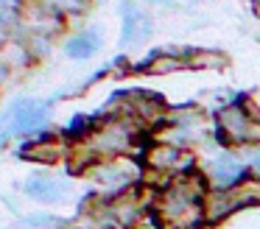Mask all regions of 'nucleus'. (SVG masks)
<instances>
[{
  "instance_id": "1",
  "label": "nucleus",
  "mask_w": 260,
  "mask_h": 229,
  "mask_svg": "<svg viewBox=\"0 0 260 229\" xmlns=\"http://www.w3.org/2000/svg\"><path fill=\"white\" fill-rule=\"evenodd\" d=\"M207 179L202 171H190L165 182L162 187H154L148 201L154 221L159 229H207L204 215V199H207Z\"/></svg>"
},
{
  "instance_id": "2",
  "label": "nucleus",
  "mask_w": 260,
  "mask_h": 229,
  "mask_svg": "<svg viewBox=\"0 0 260 229\" xmlns=\"http://www.w3.org/2000/svg\"><path fill=\"white\" fill-rule=\"evenodd\" d=\"M140 137V123L135 117H129L126 112L101 120L98 126H90V132L81 137L84 143V154L90 162L101 159H115V156H126L137 145Z\"/></svg>"
},
{
  "instance_id": "3",
  "label": "nucleus",
  "mask_w": 260,
  "mask_h": 229,
  "mask_svg": "<svg viewBox=\"0 0 260 229\" xmlns=\"http://www.w3.org/2000/svg\"><path fill=\"white\" fill-rule=\"evenodd\" d=\"M215 143L221 148H260V112L249 101H232L215 115Z\"/></svg>"
},
{
  "instance_id": "4",
  "label": "nucleus",
  "mask_w": 260,
  "mask_h": 229,
  "mask_svg": "<svg viewBox=\"0 0 260 229\" xmlns=\"http://www.w3.org/2000/svg\"><path fill=\"white\" fill-rule=\"evenodd\" d=\"M260 207V176L257 173H246L241 182L230 184V187H210L207 199H204V215H207V226L224 223L235 212Z\"/></svg>"
},
{
  "instance_id": "5",
  "label": "nucleus",
  "mask_w": 260,
  "mask_h": 229,
  "mask_svg": "<svg viewBox=\"0 0 260 229\" xmlns=\"http://www.w3.org/2000/svg\"><path fill=\"white\" fill-rule=\"evenodd\" d=\"M87 176L101 190L104 199H118V195H126L132 190H137V184L143 182L146 171H143V165L126 159V156H115V159L92 162L87 168Z\"/></svg>"
},
{
  "instance_id": "6",
  "label": "nucleus",
  "mask_w": 260,
  "mask_h": 229,
  "mask_svg": "<svg viewBox=\"0 0 260 229\" xmlns=\"http://www.w3.org/2000/svg\"><path fill=\"white\" fill-rule=\"evenodd\" d=\"M143 171L151 173L157 179V187H162L165 182L182 176V173H190V171H199L196 168V159L187 148L182 145H174L168 140H157L146 148V156H143Z\"/></svg>"
},
{
  "instance_id": "7",
  "label": "nucleus",
  "mask_w": 260,
  "mask_h": 229,
  "mask_svg": "<svg viewBox=\"0 0 260 229\" xmlns=\"http://www.w3.org/2000/svg\"><path fill=\"white\" fill-rule=\"evenodd\" d=\"M48 117H51V109L48 104L34 98H20L17 104H12L3 117H0V126H3V134H31L40 126H45Z\"/></svg>"
},
{
  "instance_id": "8",
  "label": "nucleus",
  "mask_w": 260,
  "mask_h": 229,
  "mask_svg": "<svg viewBox=\"0 0 260 229\" xmlns=\"http://www.w3.org/2000/svg\"><path fill=\"white\" fill-rule=\"evenodd\" d=\"M249 173V162L243 154L232 148H221L215 156H210L207 165H204L202 176L207 179L210 187H230V184L241 182Z\"/></svg>"
},
{
  "instance_id": "9",
  "label": "nucleus",
  "mask_w": 260,
  "mask_h": 229,
  "mask_svg": "<svg viewBox=\"0 0 260 229\" xmlns=\"http://www.w3.org/2000/svg\"><path fill=\"white\" fill-rule=\"evenodd\" d=\"M23 193L28 195V199H34L37 204L56 207V204H62V201H68L70 187L59 176H53V173H34V176L25 179Z\"/></svg>"
},
{
  "instance_id": "10",
  "label": "nucleus",
  "mask_w": 260,
  "mask_h": 229,
  "mask_svg": "<svg viewBox=\"0 0 260 229\" xmlns=\"http://www.w3.org/2000/svg\"><path fill=\"white\" fill-rule=\"evenodd\" d=\"M148 37H151V17H148L140 6H126L120 42H123L126 48H135V45L146 42Z\"/></svg>"
},
{
  "instance_id": "11",
  "label": "nucleus",
  "mask_w": 260,
  "mask_h": 229,
  "mask_svg": "<svg viewBox=\"0 0 260 229\" xmlns=\"http://www.w3.org/2000/svg\"><path fill=\"white\" fill-rule=\"evenodd\" d=\"M98 48H101V34H98L95 28L73 34V37H70L68 42H64V53H68L70 59H76V61L95 56V53H98Z\"/></svg>"
},
{
  "instance_id": "12",
  "label": "nucleus",
  "mask_w": 260,
  "mask_h": 229,
  "mask_svg": "<svg viewBox=\"0 0 260 229\" xmlns=\"http://www.w3.org/2000/svg\"><path fill=\"white\" fill-rule=\"evenodd\" d=\"M187 61L185 59H176V56H168V53H157V59L151 64H146L148 73H174V70H182Z\"/></svg>"
},
{
  "instance_id": "13",
  "label": "nucleus",
  "mask_w": 260,
  "mask_h": 229,
  "mask_svg": "<svg viewBox=\"0 0 260 229\" xmlns=\"http://www.w3.org/2000/svg\"><path fill=\"white\" fill-rule=\"evenodd\" d=\"M45 3L53 6V9H59V11H79L87 0H45Z\"/></svg>"
}]
</instances>
